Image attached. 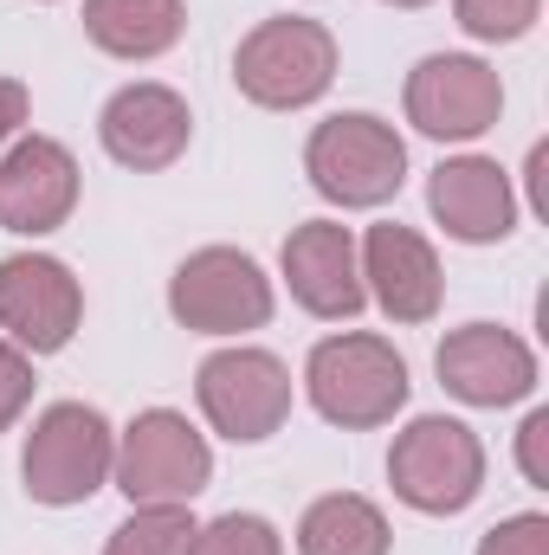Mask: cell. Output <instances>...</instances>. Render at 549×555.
Segmentation results:
<instances>
[{
    "mask_svg": "<svg viewBox=\"0 0 549 555\" xmlns=\"http://www.w3.org/2000/svg\"><path fill=\"white\" fill-rule=\"evenodd\" d=\"M304 395L310 408L343 426V433H369V426H388V420L408 408V362L388 336H369V330H343V336H323L304 362Z\"/></svg>",
    "mask_w": 549,
    "mask_h": 555,
    "instance_id": "1",
    "label": "cell"
},
{
    "mask_svg": "<svg viewBox=\"0 0 549 555\" xmlns=\"http://www.w3.org/2000/svg\"><path fill=\"white\" fill-rule=\"evenodd\" d=\"M304 175L330 207H382L408 181V142L369 111H343L304 142Z\"/></svg>",
    "mask_w": 549,
    "mask_h": 555,
    "instance_id": "2",
    "label": "cell"
},
{
    "mask_svg": "<svg viewBox=\"0 0 549 555\" xmlns=\"http://www.w3.org/2000/svg\"><path fill=\"white\" fill-rule=\"evenodd\" d=\"M111 465H117L111 420L98 414V408H85V401H59V408H46V414L33 420L20 478H26V498L33 504L65 511V504L98 498L104 478H111Z\"/></svg>",
    "mask_w": 549,
    "mask_h": 555,
    "instance_id": "3",
    "label": "cell"
},
{
    "mask_svg": "<svg viewBox=\"0 0 549 555\" xmlns=\"http://www.w3.org/2000/svg\"><path fill=\"white\" fill-rule=\"evenodd\" d=\"M233 85L259 111H304L336 85V39L317 20H259L233 52Z\"/></svg>",
    "mask_w": 549,
    "mask_h": 555,
    "instance_id": "4",
    "label": "cell"
},
{
    "mask_svg": "<svg viewBox=\"0 0 549 555\" xmlns=\"http://www.w3.org/2000/svg\"><path fill=\"white\" fill-rule=\"evenodd\" d=\"M388 485L420 517H459L485 491V446L465 420L426 414L408 433H395L388 452Z\"/></svg>",
    "mask_w": 549,
    "mask_h": 555,
    "instance_id": "5",
    "label": "cell"
},
{
    "mask_svg": "<svg viewBox=\"0 0 549 555\" xmlns=\"http://www.w3.org/2000/svg\"><path fill=\"white\" fill-rule=\"evenodd\" d=\"M168 310L181 330L201 336H240L272 323V278L240 246H201L168 278Z\"/></svg>",
    "mask_w": 549,
    "mask_h": 555,
    "instance_id": "6",
    "label": "cell"
},
{
    "mask_svg": "<svg viewBox=\"0 0 549 555\" xmlns=\"http://www.w3.org/2000/svg\"><path fill=\"white\" fill-rule=\"evenodd\" d=\"M117 491L130 504H194L214 478V452L207 439L188 426L175 408H149L130 420V433L117 439V465H111Z\"/></svg>",
    "mask_w": 549,
    "mask_h": 555,
    "instance_id": "7",
    "label": "cell"
},
{
    "mask_svg": "<svg viewBox=\"0 0 549 555\" xmlns=\"http://www.w3.org/2000/svg\"><path fill=\"white\" fill-rule=\"evenodd\" d=\"M194 395L214 433H227L233 446H259L291 414V369L272 349H214L194 375Z\"/></svg>",
    "mask_w": 549,
    "mask_h": 555,
    "instance_id": "8",
    "label": "cell"
},
{
    "mask_svg": "<svg viewBox=\"0 0 549 555\" xmlns=\"http://www.w3.org/2000/svg\"><path fill=\"white\" fill-rule=\"evenodd\" d=\"M85 291L65 259L46 253H13L0 259V336L26 356H52L78 336Z\"/></svg>",
    "mask_w": 549,
    "mask_h": 555,
    "instance_id": "9",
    "label": "cell"
},
{
    "mask_svg": "<svg viewBox=\"0 0 549 555\" xmlns=\"http://www.w3.org/2000/svg\"><path fill=\"white\" fill-rule=\"evenodd\" d=\"M505 111V85L485 59L465 52H433L408 72V124L433 142H472L485 137Z\"/></svg>",
    "mask_w": 549,
    "mask_h": 555,
    "instance_id": "10",
    "label": "cell"
},
{
    "mask_svg": "<svg viewBox=\"0 0 549 555\" xmlns=\"http://www.w3.org/2000/svg\"><path fill=\"white\" fill-rule=\"evenodd\" d=\"M433 369H439V388L452 401H465V408H511V401H524L537 388V356L505 323H465V330H452L439 343Z\"/></svg>",
    "mask_w": 549,
    "mask_h": 555,
    "instance_id": "11",
    "label": "cell"
},
{
    "mask_svg": "<svg viewBox=\"0 0 549 555\" xmlns=\"http://www.w3.org/2000/svg\"><path fill=\"white\" fill-rule=\"evenodd\" d=\"M78 207V162L52 137H20L0 155V227L46 240L72 220Z\"/></svg>",
    "mask_w": 549,
    "mask_h": 555,
    "instance_id": "12",
    "label": "cell"
},
{
    "mask_svg": "<svg viewBox=\"0 0 549 555\" xmlns=\"http://www.w3.org/2000/svg\"><path fill=\"white\" fill-rule=\"evenodd\" d=\"M98 137H104V155L137 168V175H162L188 155V137H194V117H188V98L168 91V85H124L104 117H98Z\"/></svg>",
    "mask_w": 549,
    "mask_h": 555,
    "instance_id": "13",
    "label": "cell"
},
{
    "mask_svg": "<svg viewBox=\"0 0 549 555\" xmlns=\"http://www.w3.org/2000/svg\"><path fill=\"white\" fill-rule=\"evenodd\" d=\"M284 284L323 323L356 317L369 304V291H362V259H356L349 227L343 220H304V227H291V240H284Z\"/></svg>",
    "mask_w": 549,
    "mask_h": 555,
    "instance_id": "14",
    "label": "cell"
},
{
    "mask_svg": "<svg viewBox=\"0 0 549 555\" xmlns=\"http://www.w3.org/2000/svg\"><path fill=\"white\" fill-rule=\"evenodd\" d=\"M426 207L433 220L459 240V246H498L511 240L518 227V194H511V175L485 155H459V162H439L433 181H426Z\"/></svg>",
    "mask_w": 549,
    "mask_h": 555,
    "instance_id": "15",
    "label": "cell"
},
{
    "mask_svg": "<svg viewBox=\"0 0 549 555\" xmlns=\"http://www.w3.org/2000/svg\"><path fill=\"white\" fill-rule=\"evenodd\" d=\"M362 291L395 317V323H426L433 310H439V291H446V278H439V259H433V246L413 233V227H369V240H362Z\"/></svg>",
    "mask_w": 549,
    "mask_h": 555,
    "instance_id": "16",
    "label": "cell"
},
{
    "mask_svg": "<svg viewBox=\"0 0 549 555\" xmlns=\"http://www.w3.org/2000/svg\"><path fill=\"white\" fill-rule=\"evenodd\" d=\"M188 33V7L181 0H85V39L111 59H162L175 39Z\"/></svg>",
    "mask_w": 549,
    "mask_h": 555,
    "instance_id": "17",
    "label": "cell"
},
{
    "mask_svg": "<svg viewBox=\"0 0 549 555\" xmlns=\"http://www.w3.org/2000/svg\"><path fill=\"white\" fill-rule=\"evenodd\" d=\"M388 550H395L388 517L356 491L317 498L297 524V555H388Z\"/></svg>",
    "mask_w": 549,
    "mask_h": 555,
    "instance_id": "18",
    "label": "cell"
},
{
    "mask_svg": "<svg viewBox=\"0 0 549 555\" xmlns=\"http://www.w3.org/2000/svg\"><path fill=\"white\" fill-rule=\"evenodd\" d=\"M188 543H194L188 504H137V511L111 530L104 555H188Z\"/></svg>",
    "mask_w": 549,
    "mask_h": 555,
    "instance_id": "19",
    "label": "cell"
},
{
    "mask_svg": "<svg viewBox=\"0 0 549 555\" xmlns=\"http://www.w3.org/2000/svg\"><path fill=\"white\" fill-rule=\"evenodd\" d=\"M188 555H284V543H278V530L266 524V517L227 511V517H214L207 530H194Z\"/></svg>",
    "mask_w": 549,
    "mask_h": 555,
    "instance_id": "20",
    "label": "cell"
},
{
    "mask_svg": "<svg viewBox=\"0 0 549 555\" xmlns=\"http://www.w3.org/2000/svg\"><path fill=\"white\" fill-rule=\"evenodd\" d=\"M537 7H544V0H452L459 26H465L472 39H485V46L524 39V33L537 26Z\"/></svg>",
    "mask_w": 549,
    "mask_h": 555,
    "instance_id": "21",
    "label": "cell"
},
{
    "mask_svg": "<svg viewBox=\"0 0 549 555\" xmlns=\"http://www.w3.org/2000/svg\"><path fill=\"white\" fill-rule=\"evenodd\" d=\"M478 555H549V517L524 511V517L491 524V530H485V543H478Z\"/></svg>",
    "mask_w": 549,
    "mask_h": 555,
    "instance_id": "22",
    "label": "cell"
},
{
    "mask_svg": "<svg viewBox=\"0 0 549 555\" xmlns=\"http://www.w3.org/2000/svg\"><path fill=\"white\" fill-rule=\"evenodd\" d=\"M26 401H33V356L0 336V433L26 414Z\"/></svg>",
    "mask_w": 549,
    "mask_h": 555,
    "instance_id": "23",
    "label": "cell"
},
{
    "mask_svg": "<svg viewBox=\"0 0 549 555\" xmlns=\"http://www.w3.org/2000/svg\"><path fill=\"white\" fill-rule=\"evenodd\" d=\"M518 465H524L531 485H549V414L544 408L518 426Z\"/></svg>",
    "mask_w": 549,
    "mask_h": 555,
    "instance_id": "24",
    "label": "cell"
},
{
    "mask_svg": "<svg viewBox=\"0 0 549 555\" xmlns=\"http://www.w3.org/2000/svg\"><path fill=\"white\" fill-rule=\"evenodd\" d=\"M20 124H26V85L20 78H0V149L20 137Z\"/></svg>",
    "mask_w": 549,
    "mask_h": 555,
    "instance_id": "25",
    "label": "cell"
},
{
    "mask_svg": "<svg viewBox=\"0 0 549 555\" xmlns=\"http://www.w3.org/2000/svg\"><path fill=\"white\" fill-rule=\"evenodd\" d=\"M388 7H426V0H388Z\"/></svg>",
    "mask_w": 549,
    "mask_h": 555,
    "instance_id": "26",
    "label": "cell"
}]
</instances>
